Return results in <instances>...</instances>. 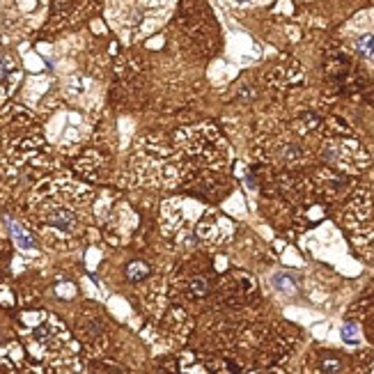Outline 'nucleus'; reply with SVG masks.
Returning <instances> with one entry per match:
<instances>
[{
	"instance_id": "nucleus-2",
	"label": "nucleus",
	"mask_w": 374,
	"mask_h": 374,
	"mask_svg": "<svg viewBox=\"0 0 374 374\" xmlns=\"http://www.w3.org/2000/svg\"><path fill=\"white\" fill-rule=\"evenodd\" d=\"M177 140L181 143V149L193 161H198V166H209V168L225 166L227 145L211 124H200V126H191V129L179 131Z\"/></svg>"
},
{
	"instance_id": "nucleus-4",
	"label": "nucleus",
	"mask_w": 374,
	"mask_h": 374,
	"mask_svg": "<svg viewBox=\"0 0 374 374\" xmlns=\"http://www.w3.org/2000/svg\"><path fill=\"white\" fill-rule=\"evenodd\" d=\"M60 342H69V335H67V333L62 331L60 324L53 322L51 317H48L46 324H42V326H37L33 331V344L42 349L39 356H44V358H53L60 349H65V346H58Z\"/></svg>"
},
{
	"instance_id": "nucleus-1",
	"label": "nucleus",
	"mask_w": 374,
	"mask_h": 374,
	"mask_svg": "<svg viewBox=\"0 0 374 374\" xmlns=\"http://www.w3.org/2000/svg\"><path fill=\"white\" fill-rule=\"evenodd\" d=\"M88 191H69L62 186H48L44 195H37L33 202L35 223L51 239H76L85 227V204L81 200Z\"/></svg>"
},
{
	"instance_id": "nucleus-6",
	"label": "nucleus",
	"mask_w": 374,
	"mask_h": 374,
	"mask_svg": "<svg viewBox=\"0 0 374 374\" xmlns=\"http://www.w3.org/2000/svg\"><path fill=\"white\" fill-rule=\"evenodd\" d=\"M356 51L367 60H374V35H360L356 39Z\"/></svg>"
},
{
	"instance_id": "nucleus-5",
	"label": "nucleus",
	"mask_w": 374,
	"mask_h": 374,
	"mask_svg": "<svg viewBox=\"0 0 374 374\" xmlns=\"http://www.w3.org/2000/svg\"><path fill=\"white\" fill-rule=\"evenodd\" d=\"M7 225H10V232H12V236H14V241L21 246V248H37V244H35V239L28 234L25 230H21L16 223H12V221H7Z\"/></svg>"
},
{
	"instance_id": "nucleus-3",
	"label": "nucleus",
	"mask_w": 374,
	"mask_h": 374,
	"mask_svg": "<svg viewBox=\"0 0 374 374\" xmlns=\"http://www.w3.org/2000/svg\"><path fill=\"white\" fill-rule=\"evenodd\" d=\"M344 225L351 232L356 246L374 262V195L358 193L344 211Z\"/></svg>"
},
{
	"instance_id": "nucleus-8",
	"label": "nucleus",
	"mask_w": 374,
	"mask_h": 374,
	"mask_svg": "<svg viewBox=\"0 0 374 374\" xmlns=\"http://www.w3.org/2000/svg\"><path fill=\"white\" fill-rule=\"evenodd\" d=\"M342 335H344V340H351V342L356 340V335H354V328H351V326H346L344 331H342Z\"/></svg>"
},
{
	"instance_id": "nucleus-7",
	"label": "nucleus",
	"mask_w": 374,
	"mask_h": 374,
	"mask_svg": "<svg viewBox=\"0 0 374 374\" xmlns=\"http://www.w3.org/2000/svg\"><path fill=\"white\" fill-rule=\"evenodd\" d=\"M273 282H276V287H278V289H282V291H291V289H294V282H291L285 273H278Z\"/></svg>"
}]
</instances>
